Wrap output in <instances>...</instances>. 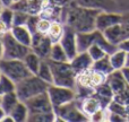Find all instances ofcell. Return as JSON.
Returning <instances> with one entry per match:
<instances>
[{
  "label": "cell",
  "mask_w": 129,
  "mask_h": 122,
  "mask_svg": "<svg viewBox=\"0 0 129 122\" xmlns=\"http://www.w3.org/2000/svg\"><path fill=\"white\" fill-rule=\"evenodd\" d=\"M99 13L100 10L76 5L68 10L66 17L67 26L71 27L76 33L95 31L96 17H98Z\"/></svg>",
  "instance_id": "cell-1"
},
{
  "label": "cell",
  "mask_w": 129,
  "mask_h": 122,
  "mask_svg": "<svg viewBox=\"0 0 129 122\" xmlns=\"http://www.w3.org/2000/svg\"><path fill=\"white\" fill-rule=\"evenodd\" d=\"M50 84L42 80L38 75H32L20 82L16 83V93L20 101L26 102L31 97L47 92Z\"/></svg>",
  "instance_id": "cell-2"
},
{
  "label": "cell",
  "mask_w": 129,
  "mask_h": 122,
  "mask_svg": "<svg viewBox=\"0 0 129 122\" xmlns=\"http://www.w3.org/2000/svg\"><path fill=\"white\" fill-rule=\"evenodd\" d=\"M49 61L52 68V73H53V84L75 89L77 86V80H76L77 75L74 71L70 62H56L51 60Z\"/></svg>",
  "instance_id": "cell-3"
},
{
  "label": "cell",
  "mask_w": 129,
  "mask_h": 122,
  "mask_svg": "<svg viewBox=\"0 0 129 122\" xmlns=\"http://www.w3.org/2000/svg\"><path fill=\"white\" fill-rule=\"evenodd\" d=\"M0 69L2 73L10 78L15 84L33 75L24 60L20 59H2L0 61Z\"/></svg>",
  "instance_id": "cell-4"
},
{
  "label": "cell",
  "mask_w": 129,
  "mask_h": 122,
  "mask_svg": "<svg viewBox=\"0 0 129 122\" xmlns=\"http://www.w3.org/2000/svg\"><path fill=\"white\" fill-rule=\"evenodd\" d=\"M2 44H4V59H20L24 60V58L31 52V48L22 44L18 42L11 32H7L6 34L1 35Z\"/></svg>",
  "instance_id": "cell-5"
},
{
  "label": "cell",
  "mask_w": 129,
  "mask_h": 122,
  "mask_svg": "<svg viewBox=\"0 0 129 122\" xmlns=\"http://www.w3.org/2000/svg\"><path fill=\"white\" fill-rule=\"evenodd\" d=\"M57 116V121H88L89 118L82 111L79 106H77L75 103V100L67 103L64 105H61L59 107L54 109Z\"/></svg>",
  "instance_id": "cell-6"
},
{
  "label": "cell",
  "mask_w": 129,
  "mask_h": 122,
  "mask_svg": "<svg viewBox=\"0 0 129 122\" xmlns=\"http://www.w3.org/2000/svg\"><path fill=\"white\" fill-rule=\"evenodd\" d=\"M48 94H49L50 100H51L54 109L67 104V103L71 102V101H74L76 98V93L74 88L58 86V85L54 84H51L49 86Z\"/></svg>",
  "instance_id": "cell-7"
},
{
  "label": "cell",
  "mask_w": 129,
  "mask_h": 122,
  "mask_svg": "<svg viewBox=\"0 0 129 122\" xmlns=\"http://www.w3.org/2000/svg\"><path fill=\"white\" fill-rule=\"evenodd\" d=\"M25 104L28 107L29 114L34 113H50L54 111V106L52 104L50 96L47 92H43L41 94L31 97L25 102Z\"/></svg>",
  "instance_id": "cell-8"
},
{
  "label": "cell",
  "mask_w": 129,
  "mask_h": 122,
  "mask_svg": "<svg viewBox=\"0 0 129 122\" xmlns=\"http://www.w3.org/2000/svg\"><path fill=\"white\" fill-rule=\"evenodd\" d=\"M52 44L53 43L48 34H42L40 32H36L33 34L31 49L42 59H49Z\"/></svg>",
  "instance_id": "cell-9"
},
{
  "label": "cell",
  "mask_w": 129,
  "mask_h": 122,
  "mask_svg": "<svg viewBox=\"0 0 129 122\" xmlns=\"http://www.w3.org/2000/svg\"><path fill=\"white\" fill-rule=\"evenodd\" d=\"M123 20V16L116 11H100L96 17L95 27L98 31L104 32L105 29L114 26L117 24H120Z\"/></svg>",
  "instance_id": "cell-10"
},
{
  "label": "cell",
  "mask_w": 129,
  "mask_h": 122,
  "mask_svg": "<svg viewBox=\"0 0 129 122\" xmlns=\"http://www.w3.org/2000/svg\"><path fill=\"white\" fill-rule=\"evenodd\" d=\"M61 47L63 48L64 52L67 53L69 60L75 58L76 54L78 53L77 50V42H76V32L71 27L66 26L64 27V33L61 37L60 42Z\"/></svg>",
  "instance_id": "cell-11"
},
{
  "label": "cell",
  "mask_w": 129,
  "mask_h": 122,
  "mask_svg": "<svg viewBox=\"0 0 129 122\" xmlns=\"http://www.w3.org/2000/svg\"><path fill=\"white\" fill-rule=\"evenodd\" d=\"M93 63H94V60L92 59V57L89 56V53L87 51L78 52L75 58H73L70 60V64L73 67L74 71L76 72V75L91 69L93 67Z\"/></svg>",
  "instance_id": "cell-12"
},
{
  "label": "cell",
  "mask_w": 129,
  "mask_h": 122,
  "mask_svg": "<svg viewBox=\"0 0 129 122\" xmlns=\"http://www.w3.org/2000/svg\"><path fill=\"white\" fill-rule=\"evenodd\" d=\"M76 5L100 11H114L117 8L116 0H76Z\"/></svg>",
  "instance_id": "cell-13"
},
{
  "label": "cell",
  "mask_w": 129,
  "mask_h": 122,
  "mask_svg": "<svg viewBox=\"0 0 129 122\" xmlns=\"http://www.w3.org/2000/svg\"><path fill=\"white\" fill-rule=\"evenodd\" d=\"M108 84L110 85V87L112 88L114 95L121 94L128 88V84L126 82L125 77H123L121 70H114L112 73H110L108 76Z\"/></svg>",
  "instance_id": "cell-14"
},
{
  "label": "cell",
  "mask_w": 129,
  "mask_h": 122,
  "mask_svg": "<svg viewBox=\"0 0 129 122\" xmlns=\"http://www.w3.org/2000/svg\"><path fill=\"white\" fill-rule=\"evenodd\" d=\"M80 109H82V111L84 112L88 118H91L94 113H96L98 111H100V110H102V109H105V107L103 106L100 98H99L95 94H93V95H91V96L85 97L84 100L82 101Z\"/></svg>",
  "instance_id": "cell-15"
},
{
  "label": "cell",
  "mask_w": 129,
  "mask_h": 122,
  "mask_svg": "<svg viewBox=\"0 0 129 122\" xmlns=\"http://www.w3.org/2000/svg\"><path fill=\"white\" fill-rule=\"evenodd\" d=\"M98 29L92 32H83V33H76V42H77L78 52H86L88 49L95 43Z\"/></svg>",
  "instance_id": "cell-16"
},
{
  "label": "cell",
  "mask_w": 129,
  "mask_h": 122,
  "mask_svg": "<svg viewBox=\"0 0 129 122\" xmlns=\"http://www.w3.org/2000/svg\"><path fill=\"white\" fill-rule=\"evenodd\" d=\"M10 32L18 42L31 48L33 34L31 33V31L28 29V27L26 25H14L10 28Z\"/></svg>",
  "instance_id": "cell-17"
},
{
  "label": "cell",
  "mask_w": 129,
  "mask_h": 122,
  "mask_svg": "<svg viewBox=\"0 0 129 122\" xmlns=\"http://www.w3.org/2000/svg\"><path fill=\"white\" fill-rule=\"evenodd\" d=\"M103 34H104V36L110 41V42L116 44V45H118L121 41L127 38L121 23L120 24L114 25V26L110 27V28H108V29H105V31L103 32Z\"/></svg>",
  "instance_id": "cell-18"
},
{
  "label": "cell",
  "mask_w": 129,
  "mask_h": 122,
  "mask_svg": "<svg viewBox=\"0 0 129 122\" xmlns=\"http://www.w3.org/2000/svg\"><path fill=\"white\" fill-rule=\"evenodd\" d=\"M9 114L14 118L15 122H24V121H28L29 111H28L27 105L25 104V102L19 101V102L17 103V105L14 107L13 111Z\"/></svg>",
  "instance_id": "cell-19"
},
{
  "label": "cell",
  "mask_w": 129,
  "mask_h": 122,
  "mask_svg": "<svg viewBox=\"0 0 129 122\" xmlns=\"http://www.w3.org/2000/svg\"><path fill=\"white\" fill-rule=\"evenodd\" d=\"M19 98H18L17 96V93H16V91L14 92H9V93L7 94H4V95L1 96V107L5 110V112H6L7 114H9L11 111H13V109L17 105V103L19 102Z\"/></svg>",
  "instance_id": "cell-20"
},
{
  "label": "cell",
  "mask_w": 129,
  "mask_h": 122,
  "mask_svg": "<svg viewBox=\"0 0 129 122\" xmlns=\"http://www.w3.org/2000/svg\"><path fill=\"white\" fill-rule=\"evenodd\" d=\"M36 75L41 78L42 80L47 82L48 84H53V73H52V68L50 61L48 59H43L40 64V68Z\"/></svg>",
  "instance_id": "cell-21"
},
{
  "label": "cell",
  "mask_w": 129,
  "mask_h": 122,
  "mask_svg": "<svg viewBox=\"0 0 129 122\" xmlns=\"http://www.w3.org/2000/svg\"><path fill=\"white\" fill-rule=\"evenodd\" d=\"M109 57L114 70H121L126 67V62H127V52L126 51L118 49L116 52L110 54Z\"/></svg>",
  "instance_id": "cell-22"
},
{
  "label": "cell",
  "mask_w": 129,
  "mask_h": 122,
  "mask_svg": "<svg viewBox=\"0 0 129 122\" xmlns=\"http://www.w3.org/2000/svg\"><path fill=\"white\" fill-rule=\"evenodd\" d=\"M49 60L56 61V62H70L68 56H67V53L64 52L63 48L61 47V44L59 42L52 44Z\"/></svg>",
  "instance_id": "cell-23"
},
{
  "label": "cell",
  "mask_w": 129,
  "mask_h": 122,
  "mask_svg": "<svg viewBox=\"0 0 129 122\" xmlns=\"http://www.w3.org/2000/svg\"><path fill=\"white\" fill-rule=\"evenodd\" d=\"M42 60L43 59L41 58L40 56H38L35 52H33L32 50H31V52H28V54L24 58L25 64L27 66V68L31 70V72L33 73V75H36V73H38Z\"/></svg>",
  "instance_id": "cell-24"
},
{
  "label": "cell",
  "mask_w": 129,
  "mask_h": 122,
  "mask_svg": "<svg viewBox=\"0 0 129 122\" xmlns=\"http://www.w3.org/2000/svg\"><path fill=\"white\" fill-rule=\"evenodd\" d=\"M63 33H64V26L60 22L54 20V22L51 23V26H50V29H49V32H48V35L51 38L52 43L60 42Z\"/></svg>",
  "instance_id": "cell-25"
},
{
  "label": "cell",
  "mask_w": 129,
  "mask_h": 122,
  "mask_svg": "<svg viewBox=\"0 0 129 122\" xmlns=\"http://www.w3.org/2000/svg\"><path fill=\"white\" fill-rule=\"evenodd\" d=\"M92 68L95 69V70H98V71H100V72H103L107 76H109L110 73H112L114 71L113 67H112V64H111V61H110L109 56L104 57V58L100 59V60L94 61Z\"/></svg>",
  "instance_id": "cell-26"
},
{
  "label": "cell",
  "mask_w": 129,
  "mask_h": 122,
  "mask_svg": "<svg viewBox=\"0 0 129 122\" xmlns=\"http://www.w3.org/2000/svg\"><path fill=\"white\" fill-rule=\"evenodd\" d=\"M57 114L56 112H50V113H34L28 115V121H35V122H51L57 121Z\"/></svg>",
  "instance_id": "cell-27"
},
{
  "label": "cell",
  "mask_w": 129,
  "mask_h": 122,
  "mask_svg": "<svg viewBox=\"0 0 129 122\" xmlns=\"http://www.w3.org/2000/svg\"><path fill=\"white\" fill-rule=\"evenodd\" d=\"M16 88V84L8 78L6 75L2 73L1 78H0V96H2L4 94H7L9 92H14Z\"/></svg>",
  "instance_id": "cell-28"
},
{
  "label": "cell",
  "mask_w": 129,
  "mask_h": 122,
  "mask_svg": "<svg viewBox=\"0 0 129 122\" xmlns=\"http://www.w3.org/2000/svg\"><path fill=\"white\" fill-rule=\"evenodd\" d=\"M14 14H15V11L10 7H4L2 11L0 13V19L6 23V25L9 28L14 26Z\"/></svg>",
  "instance_id": "cell-29"
},
{
  "label": "cell",
  "mask_w": 129,
  "mask_h": 122,
  "mask_svg": "<svg viewBox=\"0 0 129 122\" xmlns=\"http://www.w3.org/2000/svg\"><path fill=\"white\" fill-rule=\"evenodd\" d=\"M87 52L89 53V56L92 57V59H93L94 61L100 60V59H102V58H104V57L109 56V54H108L107 52H105L104 50L100 47V45L96 44V43H94V44L88 49V51H87Z\"/></svg>",
  "instance_id": "cell-30"
},
{
  "label": "cell",
  "mask_w": 129,
  "mask_h": 122,
  "mask_svg": "<svg viewBox=\"0 0 129 122\" xmlns=\"http://www.w3.org/2000/svg\"><path fill=\"white\" fill-rule=\"evenodd\" d=\"M14 11H15V14H14V25H26L29 17V14L20 10H14Z\"/></svg>",
  "instance_id": "cell-31"
},
{
  "label": "cell",
  "mask_w": 129,
  "mask_h": 122,
  "mask_svg": "<svg viewBox=\"0 0 129 122\" xmlns=\"http://www.w3.org/2000/svg\"><path fill=\"white\" fill-rule=\"evenodd\" d=\"M51 20L48 19V18H43V17H40L38 22V32L42 34H48L50 29V26H51Z\"/></svg>",
  "instance_id": "cell-32"
},
{
  "label": "cell",
  "mask_w": 129,
  "mask_h": 122,
  "mask_svg": "<svg viewBox=\"0 0 129 122\" xmlns=\"http://www.w3.org/2000/svg\"><path fill=\"white\" fill-rule=\"evenodd\" d=\"M40 19L39 15H29L28 17V20L26 23V26L28 27V29L31 31L32 34L36 33L38 32V22Z\"/></svg>",
  "instance_id": "cell-33"
},
{
  "label": "cell",
  "mask_w": 129,
  "mask_h": 122,
  "mask_svg": "<svg viewBox=\"0 0 129 122\" xmlns=\"http://www.w3.org/2000/svg\"><path fill=\"white\" fill-rule=\"evenodd\" d=\"M118 48L120 50H123V51H126L127 53H129V37L125 38L123 41H121V42L118 44Z\"/></svg>",
  "instance_id": "cell-34"
},
{
  "label": "cell",
  "mask_w": 129,
  "mask_h": 122,
  "mask_svg": "<svg viewBox=\"0 0 129 122\" xmlns=\"http://www.w3.org/2000/svg\"><path fill=\"white\" fill-rule=\"evenodd\" d=\"M9 31H10V28L6 25V23L2 22V20L0 19V36L4 35V34H6L7 32H9Z\"/></svg>",
  "instance_id": "cell-35"
},
{
  "label": "cell",
  "mask_w": 129,
  "mask_h": 122,
  "mask_svg": "<svg viewBox=\"0 0 129 122\" xmlns=\"http://www.w3.org/2000/svg\"><path fill=\"white\" fill-rule=\"evenodd\" d=\"M121 72H122L123 77H125L126 82H127V84H128V86H129V67L126 66L125 68H122V69H121Z\"/></svg>",
  "instance_id": "cell-36"
},
{
  "label": "cell",
  "mask_w": 129,
  "mask_h": 122,
  "mask_svg": "<svg viewBox=\"0 0 129 122\" xmlns=\"http://www.w3.org/2000/svg\"><path fill=\"white\" fill-rule=\"evenodd\" d=\"M4 59V44H2V40L0 36V61Z\"/></svg>",
  "instance_id": "cell-37"
},
{
  "label": "cell",
  "mask_w": 129,
  "mask_h": 122,
  "mask_svg": "<svg viewBox=\"0 0 129 122\" xmlns=\"http://www.w3.org/2000/svg\"><path fill=\"white\" fill-rule=\"evenodd\" d=\"M1 2L5 7H10L11 5H13L14 0H1Z\"/></svg>",
  "instance_id": "cell-38"
},
{
  "label": "cell",
  "mask_w": 129,
  "mask_h": 122,
  "mask_svg": "<svg viewBox=\"0 0 129 122\" xmlns=\"http://www.w3.org/2000/svg\"><path fill=\"white\" fill-rule=\"evenodd\" d=\"M6 114H7V113L5 112V110L1 107V105H0V122H1V120L4 119V116L6 115Z\"/></svg>",
  "instance_id": "cell-39"
},
{
  "label": "cell",
  "mask_w": 129,
  "mask_h": 122,
  "mask_svg": "<svg viewBox=\"0 0 129 122\" xmlns=\"http://www.w3.org/2000/svg\"><path fill=\"white\" fill-rule=\"evenodd\" d=\"M4 5H2V2H1V0H0V13H1V11H2V9H4Z\"/></svg>",
  "instance_id": "cell-40"
},
{
  "label": "cell",
  "mask_w": 129,
  "mask_h": 122,
  "mask_svg": "<svg viewBox=\"0 0 129 122\" xmlns=\"http://www.w3.org/2000/svg\"><path fill=\"white\" fill-rule=\"evenodd\" d=\"M126 66L129 67V53H127V62H126Z\"/></svg>",
  "instance_id": "cell-41"
},
{
  "label": "cell",
  "mask_w": 129,
  "mask_h": 122,
  "mask_svg": "<svg viewBox=\"0 0 129 122\" xmlns=\"http://www.w3.org/2000/svg\"><path fill=\"white\" fill-rule=\"evenodd\" d=\"M1 76H2V71H1V69H0V78H1Z\"/></svg>",
  "instance_id": "cell-42"
},
{
  "label": "cell",
  "mask_w": 129,
  "mask_h": 122,
  "mask_svg": "<svg viewBox=\"0 0 129 122\" xmlns=\"http://www.w3.org/2000/svg\"><path fill=\"white\" fill-rule=\"evenodd\" d=\"M0 104H1V96H0Z\"/></svg>",
  "instance_id": "cell-43"
},
{
  "label": "cell",
  "mask_w": 129,
  "mask_h": 122,
  "mask_svg": "<svg viewBox=\"0 0 129 122\" xmlns=\"http://www.w3.org/2000/svg\"><path fill=\"white\" fill-rule=\"evenodd\" d=\"M16 1H19V0H14V2H16Z\"/></svg>",
  "instance_id": "cell-44"
}]
</instances>
